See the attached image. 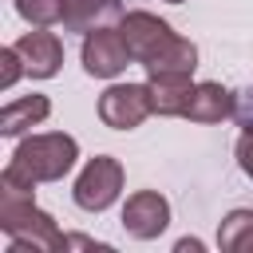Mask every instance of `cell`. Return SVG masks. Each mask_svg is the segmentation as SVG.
Returning <instances> with one entry per match:
<instances>
[{"mask_svg": "<svg viewBox=\"0 0 253 253\" xmlns=\"http://www.w3.org/2000/svg\"><path fill=\"white\" fill-rule=\"evenodd\" d=\"M170 225V202L158 194V190H138L126 198L123 206V229L138 241H150L158 237L162 229Z\"/></svg>", "mask_w": 253, "mask_h": 253, "instance_id": "7", "label": "cell"}, {"mask_svg": "<svg viewBox=\"0 0 253 253\" xmlns=\"http://www.w3.org/2000/svg\"><path fill=\"white\" fill-rule=\"evenodd\" d=\"M47 115H51V99L47 95H24V99H16V103H8L0 111V134L4 138H16L28 126H40Z\"/></svg>", "mask_w": 253, "mask_h": 253, "instance_id": "12", "label": "cell"}, {"mask_svg": "<svg viewBox=\"0 0 253 253\" xmlns=\"http://www.w3.org/2000/svg\"><path fill=\"white\" fill-rule=\"evenodd\" d=\"M186 249H190V253H198V249H202V241H198V237H182V241H178V253H186Z\"/></svg>", "mask_w": 253, "mask_h": 253, "instance_id": "17", "label": "cell"}, {"mask_svg": "<svg viewBox=\"0 0 253 253\" xmlns=\"http://www.w3.org/2000/svg\"><path fill=\"white\" fill-rule=\"evenodd\" d=\"M20 75H28V71H24V59H20L16 43H12V47H4V51H0V87L8 91V87L20 79Z\"/></svg>", "mask_w": 253, "mask_h": 253, "instance_id": "15", "label": "cell"}, {"mask_svg": "<svg viewBox=\"0 0 253 253\" xmlns=\"http://www.w3.org/2000/svg\"><path fill=\"white\" fill-rule=\"evenodd\" d=\"M217 245L225 253H245L253 249V210H229L217 225Z\"/></svg>", "mask_w": 253, "mask_h": 253, "instance_id": "13", "label": "cell"}, {"mask_svg": "<svg viewBox=\"0 0 253 253\" xmlns=\"http://www.w3.org/2000/svg\"><path fill=\"white\" fill-rule=\"evenodd\" d=\"M123 0H67L63 4V28L67 32H95L115 20H123Z\"/></svg>", "mask_w": 253, "mask_h": 253, "instance_id": "10", "label": "cell"}, {"mask_svg": "<svg viewBox=\"0 0 253 253\" xmlns=\"http://www.w3.org/2000/svg\"><path fill=\"white\" fill-rule=\"evenodd\" d=\"M0 229L12 237V253H28V249L59 253V249H67V233H59L55 217L36 210V198H28V194H4L0 190Z\"/></svg>", "mask_w": 253, "mask_h": 253, "instance_id": "2", "label": "cell"}, {"mask_svg": "<svg viewBox=\"0 0 253 253\" xmlns=\"http://www.w3.org/2000/svg\"><path fill=\"white\" fill-rule=\"evenodd\" d=\"M63 4L67 0H16V12L32 28H51V24L63 20Z\"/></svg>", "mask_w": 253, "mask_h": 253, "instance_id": "14", "label": "cell"}, {"mask_svg": "<svg viewBox=\"0 0 253 253\" xmlns=\"http://www.w3.org/2000/svg\"><path fill=\"white\" fill-rule=\"evenodd\" d=\"M119 32L134 55V63L146 67V75H158V71H190L198 67V47L178 36L166 20H158L154 12H126L119 20Z\"/></svg>", "mask_w": 253, "mask_h": 253, "instance_id": "1", "label": "cell"}, {"mask_svg": "<svg viewBox=\"0 0 253 253\" xmlns=\"http://www.w3.org/2000/svg\"><path fill=\"white\" fill-rule=\"evenodd\" d=\"M166 4H182V0H166Z\"/></svg>", "mask_w": 253, "mask_h": 253, "instance_id": "19", "label": "cell"}, {"mask_svg": "<svg viewBox=\"0 0 253 253\" xmlns=\"http://www.w3.org/2000/svg\"><path fill=\"white\" fill-rule=\"evenodd\" d=\"M237 166L253 178V123H245V130L237 138Z\"/></svg>", "mask_w": 253, "mask_h": 253, "instance_id": "16", "label": "cell"}, {"mask_svg": "<svg viewBox=\"0 0 253 253\" xmlns=\"http://www.w3.org/2000/svg\"><path fill=\"white\" fill-rule=\"evenodd\" d=\"M150 87V103H154V115H186V103H190V71H158L146 79Z\"/></svg>", "mask_w": 253, "mask_h": 253, "instance_id": "11", "label": "cell"}, {"mask_svg": "<svg viewBox=\"0 0 253 253\" xmlns=\"http://www.w3.org/2000/svg\"><path fill=\"white\" fill-rule=\"evenodd\" d=\"M237 111V99L229 87L221 83H194L190 103H186V119L190 123H221Z\"/></svg>", "mask_w": 253, "mask_h": 253, "instance_id": "9", "label": "cell"}, {"mask_svg": "<svg viewBox=\"0 0 253 253\" xmlns=\"http://www.w3.org/2000/svg\"><path fill=\"white\" fill-rule=\"evenodd\" d=\"M146 115H154L146 83H115L99 95V119L111 130H134Z\"/></svg>", "mask_w": 253, "mask_h": 253, "instance_id": "5", "label": "cell"}, {"mask_svg": "<svg viewBox=\"0 0 253 253\" xmlns=\"http://www.w3.org/2000/svg\"><path fill=\"white\" fill-rule=\"evenodd\" d=\"M75 158H79V142H75L71 134H63V130L28 134V138L16 146V154H12V162H16L24 174H32L36 182H59V178L75 166Z\"/></svg>", "mask_w": 253, "mask_h": 253, "instance_id": "3", "label": "cell"}, {"mask_svg": "<svg viewBox=\"0 0 253 253\" xmlns=\"http://www.w3.org/2000/svg\"><path fill=\"white\" fill-rule=\"evenodd\" d=\"M16 51H20V59H24V71L32 75V79H51L55 71H59V63H63V43H59V36L55 32H24L20 40H16Z\"/></svg>", "mask_w": 253, "mask_h": 253, "instance_id": "8", "label": "cell"}, {"mask_svg": "<svg viewBox=\"0 0 253 253\" xmlns=\"http://www.w3.org/2000/svg\"><path fill=\"white\" fill-rule=\"evenodd\" d=\"M119 190H123V166H119V158H111V154H95V158L83 166V174L75 178L71 198H75L79 210H87V213H103V210L119 198Z\"/></svg>", "mask_w": 253, "mask_h": 253, "instance_id": "4", "label": "cell"}, {"mask_svg": "<svg viewBox=\"0 0 253 253\" xmlns=\"http://www.w3.org/2000/svg\"><path fill=\"white\" fill-rule=\"evenodd\" d=\"M130 59L134 55H130V47H126V40H123L119 28H95V32H87V40H83V71L87 75L115 79L119 71H126Z\"/></svg>", "mask_w": 253, "mask_h": 253, "instance_id": "6", "label": "cell"}, {"mask_svg": "<svg viewBox=\"0 0 253 253\" xmlns=\"http://www.w3.org/2000/svg\"><path fill=\"white\" fill-rule=\"evenodd\" d=\"M245 123H253V91H249V115H245Z\"/></svg>", "mask_w": 253, "mask_h": 253, "instance_id": "18", "label": "cell"}]
</instances>
